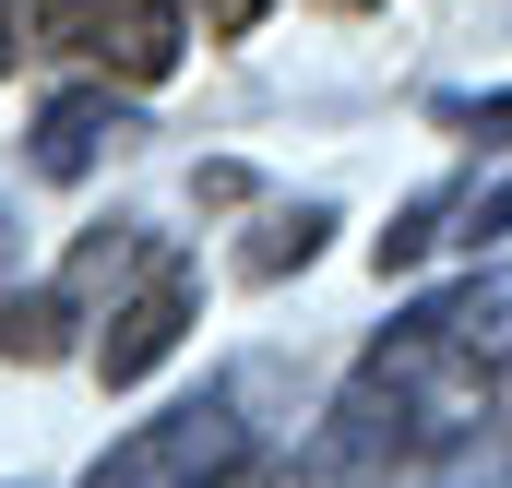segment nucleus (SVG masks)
<instances>
[{"instance_id": "nucleus-1", "label": "nucleus", "mask_w": 512, "mask_h": 488, "mask_svg": "<svg viewBox=\"0 0 512 488\" xmlns=\"http://www.w3.org/2000/svg\"><path fill=\"white\" fill-rule=\"evenodd\" d=\"M239 465H251V429H239V393H191V405L143 417L131 441H108L84 488H227Z\"/></svg>"}, {"instance_id": "nucleus-2", "label": "nucleus", "mask_w": 512, "mask_h": 488, "mask_svg": "<svg viewBox=\"0 0 512 488\" xmlns=\"http://www.w3.org/2000/svg\"><path fill=\"white\" fill-rule=\"evenodd\" d=\"M36 36L120 72V84H167L179 72V0H36Z\"/></svg>"}, {"instance_id": "nucleus-3", "label": "nucleus", "mask_w": 512, "mask_h": 488, "mask_svg": "<svg viewBox=\"0 0 512 488\" xmlns=\"http://www.w3.org/2000/svg\"><path fill=\"white\" fill-rule=\"evenodd\" d=\"M179 334H191V262H179V250H155V262L131 274L120 298H108V334H96V381H108V393H131V381L167 358Z\"/></svg>"}, {"instance_id": "nucleus-4", "label": "nucleus", "mask_w": 512, "mask_h": 488, "mask_svg": "<svg viewBox=\"0 0 512 488\" xmlns=\"http://www.w3.org/2000/svg\"><path fill=\"white\" fill-rule=\"evenodd\" d=\"M108 143H131L120 96H96V84H84V96H48V108H36V179H84Z\"/></svg>"}, {"instance_id": "nucleus-5", "label": "nucleus", "mask_w": 512, "mask_h": 488, "mask_svg": "<svg viewBox=\"0 0 512 488\" xmlns=\"http://www.w3.org/2000/svg\"><path fill=\"white\" fill-rule=\"evenodd\" d=\"M72 322H84L72 286H24L0 298V358H72Z\"/></svg>"}, {"instance_id": "nucleus-6", "label": "nucleus", "mask_w": 512, "mask_h": 488, "mask_svg": "<svg viewBox=\"0 0 512 488\" xmlns=\"http://www.w3.org/2000/svg\"><path fill=\"white\" fill-rule=\"evenodd\" d=\"M453 215H465L453 191H429V203H405V215H393V227H382V274H417V262L441 250V227H453Z\"/></svg>"}, {"instance_id": "nucleus-7", "label": "nucleus", "mask_w": 512, "mask_h": 488, "mask_svg": "<svg viewBox=\"0 0 512 488\" xmlns=\"http://www.w3.org/2000/svg\"><path fill=\"white\" fill-rule=\"evenodd\" d=\"M322 227H334L322 203H298V215H274V227L251 239V274H286V262H310V250H322Z\"/></svg>"}, {"instance_id": "nucleus-8", "label": "nucleus", "mask_w": 512, "mask_h": 488, "mask_svg": "<svg viewBox=\"0 0 512 488\" xmlns=\"http://www.w3.org/2000/svg\"><path fill=\"white\" fill-rule=\"evenodd\" d=\"M441 131H465V143H501V155H512V84H501V96H441Z\"/></svg>"}, {"instance_id": "nucleus-9", "label": "nucleus", "mask_w": 512, "mask_h": 488, "mask_svg": "<svg viewBox=\"0 0 512 488\" xmlns=\"http://www.w3.org/2000/svg\"><path fill=\"white\" fill-rule=\"evenodd\" d=\"M262 12H274V0H203V36H251Z\"/></svg>"}, {"instance_id": "nucleus-10", "label": "nucleus", "mask_w": 512, "mask_h": 488, "mask_svg": "<svg viewBox=\"0 0 512 488\" xmlns=\"http://www.w3.org/2000/svg\"><path fill=\"white\" fill-rule=\"evenodd\" d=\"M12 48H24V36H12V0H0V72H12Z\"/></svg>"}, {"instance_id": "nucleus-11", "label": "nucleus", "mask_w": 512, "mask_h": 488, "mask_svg": "<svg viewBox=\"0 0 512 488\" xmlns=\"http://www.w3.org/2000/svg\"><path fill=\"white\" fill-rule=\"evenodd\" d=\"M0 250H12V227H0Z\"/></svg>"}]
</instances>
